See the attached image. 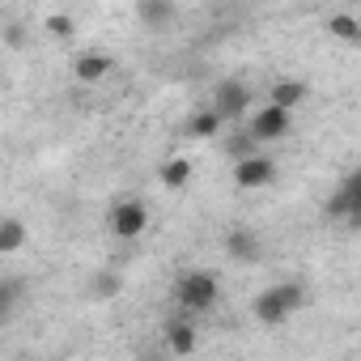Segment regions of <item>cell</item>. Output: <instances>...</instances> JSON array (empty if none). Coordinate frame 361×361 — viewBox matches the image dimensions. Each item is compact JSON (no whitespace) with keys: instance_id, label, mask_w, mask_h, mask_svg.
Here are the masks:
<instances>
[{"instance_id":"cell-1","label":"cell","mask_w":361,"mask_h":361,"mask_svg":"<svg viewBox=\"0 0 361 361\" xmlns=\"http://www.w3.org/2000/svg\"><path fill=\"white\" fill-rule=\"evenodd\" d=\"M174 298H178V306H183V310L204 314V310L217 306V298H221V281H217L213 272H204V268H192V272H183V276L174 281Z\"/></svg>"},{"instance_id":"cell-2","label":"cell","mask_w":361,"mask_h":361,"mask_svg":"<svg viewBox=\"0 0 361 361\" xmlns=\"http://www.w3.org/2000/svg\"><path fill=\"white\" fill-rule=\"evenodd\" d=\"M106 226L119 243H136L145 230H149V209L145 200H119L111 213H106Z\"/></svg>"},{"instance_id":"cell-3","label":"cell","mask_w":361,"mask_h":361,"mask_svg":"<svg viewBox=\"0 0 361 361\" xmlns=\"http://www.w3.org/2000/svg\"><path fill=\"white\" fill-rule=\"evenodd\" d=\"M234 183H238L243 192L272 188V183H276V161H272V157H259V153L238 157V161H234Z\"/></svg>"},{"instance_id":"cell-4","label":"cell","mask_w":361,"mask_h":361,"mask_svg":"<svg viewBox=\"0 0 361 361\" xmlns=\"http://www.w3.org/2000/svg\"><path fill=\"white\" fill-rule=\"evenodd\" d=\"M255 136H259V145H268V140H281V136H289V128H293V111L289 106H276V102H268L264 111H255L251 115V123H247Z\"/></svg>"},{"instance_id":"cell-5","label":"cell","mask_w":361,"mask_h":361,"mask_svg":"<svg viewBox=\"0 0 361 361\" xmlns=\"http://www.w3.org/2000/svg\"><path fill=\"white\" fill-rule=\"evenodd\" d=\"M226 255L238 259V264H259L264 259V243H259V234L251 226H234L226 234Z\"/></svg>"},{"instance_id":"cell-6","label":"cell","mask_w":361,"mask_h":361,"mask_svg":"<svg viewBox=\"0 0 361 361\" xmlns=\"http://www.w3.org/2000/svg\"><path fill=\"white\" fill-rule=\"evenodd\" d=\"M213 106L221 111V119H226V123H234V119H243V115H247V106H251V90H247V85H238V81H226V85H217Z\"/></svg>"},{"instance_id":"cell-7","label":"cell","mask_w":361,"mask_h":361,"mask_svg":"<svg viewBox=\"0 0 361 361\" xmlns=\"http://www.w3.org/2000/svg\"><path fill=\"white\" fill-rule=\"evenodd\" d=\"M251 314H255V319H259L264 327H281V323H285V319H289L293 310H289V306H285V298H281V293H276V289L268 285V289H264V293H259V298L251 302Z\"/></svg>"},{"instance_id":"cell-8","label":"cell","mask_w":361,"mask_h":361,"mask_svg":"<svg viewBox=\"0 0 361 361\" xmlns=\"http://www.w3.org/2000/svg\"><path fill=\"white\" fill-rule=\"evenodd\" d=\"M111 68H115V60H111L106 51H81V56L73 60V77H77L81 85H94V81H102Z\"/></svg>"},{"instance_id":"cell-9","label":"cell","mask_w":361,"mask_h":361,"mask_svg":"<svg viewBox=\"0 0 361 361\" xmlns=\"http://www.w3.org/2000/svg\"><path fill=\"white\" fill-rule=\"evenodd\" d=\"M136 18L149 30H166L174 22V0H136Z\"/></svg>"},{"instance_id":"cell-10","label":"cell","mask_w":361,"mask_h":361,"mask_svg":"<svg viewBox=\"0 0 361 361\" xmlns=\"http://www.w3.org/2000/svg\"><path fill=\"white\" fill-rule=\"evenodd\" d=\"M306 94H310V85H306V81L285 77V81H276V85H272V98H268V102H276V106H289V111H293V106H302V102H306Z\"/></svg>"},{"instance_id":"cell-11","label":"cell","mask_w":361,"mask_h":361,"mask_svg":"<svg viewBox=\"0 0 361 361\" xmlns=\"http://www.w3.org/2000/svg\"><path fill=\"white\" fill-rule=\"evenodd\" d=\"M157 178H161L170 192H183V188L192 183V161H188V157H170V161L157 170Z\"/></svg>"},{"instance_id":"cell-12","label":"cell","mask_w":361,"mask_h":361,"mask_svg":"<svg viewBox=\"0 0 361 361\" xmlns=\"http://www.w3.org/2000/svg\"><path fill=\"white\" fill-rule=\"evenodd\" d=\"M166 348L174 353V357H188V353H196V331L188 327V323H166Z\"/></svg>"},{"instance_id":"cell-13","label":"cell","mask_w":361,"mask_h":361,"mask_svg":"<svg viewBox=\"0 0 361 361\" xmlns=\"http://www.w3.org/2000/svg\"><path fill=\"white\" fill-rule=\"evenodd\" d=\"M26 247V226L18 217H5L0 221V255H18Z\"/></svg>"},{"instance_id":"cell-14","label":"cell","mask_w":361,"mask_h":361,"mask_svg":"<svg viewBox=\"0 0 361 361\" xmlns=\"http://www.w3.org/2000/svg\"><path fill=\"white\" fill-rule=\"evenodd\" d=\"M327 35L340 43H361V22L353 13H336V18H327Z\"/></svg>"},{"instance_id":"cell-15","label":"cell","mask_w":361,"mask_h":361,"mask_svg":"<svg viewBox=\"0 0 361 361\" xmlns=\"http://www.w3.org/2000/svg\"><path fill=\"white\" fill-rule=\"evenodd\" d=\"M221 123H226V119H221V111H217V106H209V111L192 115V128H188V132H192V136H200V140H213V136L221 132Z\"/></svg>"},{"instance_id":"cell-16","label":"cell","mask_w":361,"mask_h":361,"mask_svg":"<svg viewBox=\"0 0 361 361\" xmlns=\"http://www.w3.org/2000/svg\"><path fill=\"white\" fill-rule=\"evenodd\" d=\"M119 289H123V276H119L115 268H102V272L90 281V293H94V298H102V302L119 298Z\"/></svg>"},{"instance_id":"cell-17","label":"cell","mask_w":361,"mask_h":361,"mask_svg":"<svg viewBox=\"0 0 361 361\" xmlns=\"http://www.w3.org/2000/svg\"><path fill=\"white\" fill-rule=\"evenodd\" d=\"M344 192H348V200H353V213H348V230H361V166L340 183Z\"/></svg>"},{"instance_id":"cell-18","label":"cell","mask_w":361,"mask_h":361,"mask_svg":"<svg viewBox=\"0 0 361 361\" xmlns=\"http://www.w3.org/2000/svg\"><path fill=\"white\" fill-rule=\"evenodd\" d=\"M43 26H47V35H51V39H73V35H77V22H73L68 13H51Z\"/></svg>"},{"instance_id":"cell-19","label":"cell","mask_w":361,"mask_h":361,"mask_svg":"<svg viewBox=\"0 0 361 361\" xmlns=\"http://www.w3.org/2000/svg\"><path fill=\"white\" fill-rule=\"evenodd\" d=\"M255 145H259V136L247 128L243 136H234V140H230V157H251V153H255Z\"/></svg>"},{"instance_id":"cell-20","label":"cell","mask_w":361,"mask_h":361,"mask_svg":"<svg viewBox=\"0 0 361 361\" xmlns=\"http://www.w3.org/2000/svg\"><path fill=\"white\" fill-rule=\"evenodd\" d=\"M22 43H26V26H22V22H9V26H5V47L18 51Z\"/></svg>"}]
</instances>
